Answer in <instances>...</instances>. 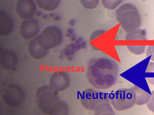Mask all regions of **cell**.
I'll list each match as a JSON object with an SVG mask.
<instances>
[{
	"label": "cell",
	"mask_w": 154,
	"mask_h": 115,
	"mask_svg": "<svg viewBox=\"0 0 154 115\" xmlns=\"http://www.w3.org/2000/svg\"><path fill=\"white\" fill-rule=\"evenodd\" d=\"M122 0H102L101 3L106 9L113 10H116L122 4Z\"/></svg>",
	"instance_id": "18"
},
{
	"label": "cell",
	"mask_w": 154,
	"mask_h": 115,
	"mask_svg": "<svg viewBox=\"0 0 154 115\" xmlns=\"http://www.w3.org/2000/svg\"><path fill=\"white\" fill-rule=\"evenodd\" d=\"M50 115H68V110L66 104L58 100L53 105Z\"/></svg>",
	"instance_id": "16"
},
{
	"label": "cell",
	"mask_w": 154,
	"mask_h": 115,
	"mask_svg": "<svg viewBox=\"0 0 154 115\" xmlns=\"http://www.w3.org/2000/svg\"><path fill=\"white\" fill-rule=\"evenodd\" d=\"M2 97L4 102L11 107L21 105L25 99V95L22 89L14 84H9L2 90Z\"/></svg>",
	"instance_id": "7"
},
{
	"label": "cell",
	"mask_w": 154,
	"mask_h": 115,
	"mask_svg": "<svg viewBox=\"0 0 154 115\" xmlns=\"http://www.w3.org/2000/svg\"><path fill=\"white\" fill-rule=\"evenodd\" d=\"M115 16L122 29L127 33L138 29L141 25L140 14L135 7L131 4H121L116 10Z\"/></svg>",
	"instance_id": "2"
},
{
	"label": "cell",
	"mask_w": 154,
	"mask_h": 115,
	"mask_svg": "<svg viewBox=\"0 0 154 115\" xmlns=\"http://www.w3.org/2000/svg\"><path fill=\"white\" fill-rule=\"evenodd\" d=\"M145 78L150 84L154 85V63L149 62L145 72Z\"/></svg>",
	"instance_id": "20"
},
{
	"label": "cell",
	"mask_w": 154,
	"mask_h": 115,
	"mask_svg": "<svg viewBox=\"0 0 154 115\" xmlns=\"http://www.w3.org/2000/svg\"><path fill=\"white\" fill-rule=\"evenodd\" d=\"M81 102L85 108L91 110H95L102 105H106L109 100L107 93L88 89L81 93Z\"/></svg>",
	"instance_id": "6"
},
{
	"label": "cell",
	"mask_w": 154,
	"mask_h": 115,
	"mask_svg": "<svg viewBox=\"0 0 154 115\" xmlns=\"http://www.w3.org/2000/svg\"><path fill=\"white\" fill-rule=\"evenodd\" d=\"M147 106L150 111L154 112V90L151 92V97L147 104Z\"/></svg>",
	"instance_id": "24"
},
{
	"label": "cell",
	"mask_w": 154,
	"mask_h": 115,
	"mask_svg": "<svg viewBox=\"0 0 154 115\" xmlns=\"http://www.w3.org/2000/svg\"><path fill=\"white\" fill-rule=\"evenodd\" d=\"M146 33L144 29H138L131 32L127 33L125 40L128 41L135 40L146 41Z\"/></svg>",
	"instance_id": "17"
},
{
	"label": "cell",
	"mask_w": 154,
	"mask_h": 115,
	"mask_svg": "<svg viewBox=\"0 0 154 115\" xmlns=\"http://www.w3.org/2000/svg\"><path fill=\"white\" fill-rule=\"evenodd\" d=\"M37 5L35 1L32 0H20L16 3V12L18 16L24 20L33 18L36 12Z\"/></svg>",
	"instance_id": "9"
},
{
	"label": "cell",
	"mask_w": 154,
	"mask_h": 115,
	"mask_svg": "<svg viewBox=\"0 0 154 115\" xmlns=\"http://www.w3.org/2000/svg\"><path fill=\"white\" fill-rule=\"evenodd\" d=\"M69 83V79L67 73L63 71H57L51 76L49 86L53 90L59 92L66 89Z\"/></svg>",
	"instance_id": "10"
},
{
	"label": "cell",
	"mask_w": 154,
	"mask_h": 115,
	"mask_svg": "<svg viewBox=\"0 0 154 115\" xmlns=\"http://www.w3.org/2000/svg\"><path fill=\"white\" fill-rule=\"evenodd\" d=\"M106 105L102 106L95 110V115H115L111 109Z\"/></svg>",
	"instance_id": "22"
},
{
	"label": "cell",
	"mask_w": 154,
	"mask_h": 115,
	"mask_svg": "<svg viewBox=\"0 0 154 115\" xmlns=\"http://www.w3.org/2000/svg\"><path fill=\"white\" fill-rule=\"evenodd\" d=\"M0 34L5 36L9 34L13 29V23L9 16L5 12H0Z\"/></svg>",
	"instance_id": "13"
},
{
	"label": "cell",
	"mask_w": 154,
	"mask_h": 115,
	"mask_svg": "<svg viewBox=\"0 0 154 115\" xmlns=\"http://www.w3.org/2000/svg\"><path fill=\"white\" fill-rule=\"evenodd\" d=\"M128 49L133 54L139 55L143 53L144 52L146 45L133 46L127 45Z\"/></svg>",
	"instance_id": "23"
},
{
	"label": "cell",
	"mask_w": 154,
	"mask_h": 115,
	"mask_svg": "<svg viewBox=\"0 0 154 115\" xmlns=\"http://www.w3.org/2000/svg\"><path fill=\"white\" fill-rule=\"evenodd\" d=\"M40 27L38 21L33 18L23 20L19 27L21 36L27 40H31L36 37L39 34Z\"/></svg>",
	"instance_id": "8"
},
{
	"label": "cell",
	"mask_w": 154,
	"mask_h": 115,
	"mask_svg": "<svg viewBox=\"0 0 154 115\" xmlns=\"http://www.w3.org/2000/svg\"><path fill=\"white\" fill-rule=\"evenodd\" d=\"M28 53L32 58L36 60H40L44 58L48 51L45 50L38 44L36 37L29 41L28 46Z\"/></svg>",
	"instance_id": "12"
},
{
	"label": "cell",
	"mask_w": 154,
	"mask_h": 115,
	"mask_svg": "<svg viewBox=\"0 0 154 115\" xmlns=\"http://www.w3.org/2000/svg\"><path fill=\"white\" fill-rule=\"evenodd\" d=\"M81 5L84 8L88 10H93L98 6L100 1L98 0H80Z\"/></svg>",
	"instance_id": "21"
},
{
	"label": "cell",
	"mask_w": 154,
	"mask_h": 115,
	"mask_svg": "<svg viewBox=\"0 0 154 115\" xmlns=\"http://www.w3.org/2000/svg\"><path fill=\"white\" fill-rule=\"evenodd\" d=\"M58 92L47 85L42 86L38 89L36 93V102L42 112L49 114L53 105L59 100Z\"/></svg>",
	"instance_id": "5"
},
{
	"label": "cell",
	"mask_w": 154,
	"mask_h": 115,
	"mask_svg": "<svg viewBox=\"0 0 154 115\" xmlns=\"http://www.w3.org/2000/svg\"><path fill=\"white\" fill-rule=\"evenodd\" d=\"M119 71L117 62L107 57L93 59L89 63L87 76L90 84L95 88L105 89L116 82Z\"/></svg>",
	"instance_id": "1"
},
{
	"label": "cell",
	"mask_w": 154,
	"mask_h": 115,
	"mask_svg": "<svg viewBox=\"0 0 154 115\" xmlns=\"http://www.w3.org/2000/svg\"><path fill=\"white\" fill-rule=\"evenodd\" d=\"M17 63V58L15 54L11 51H0V65L3 69L6 70L14 69Z\"/></svg>",
	"instance_id": "11"
},
{
	"label": "cell",
	"mask_w": 154,
	"mask_h": 115,
	"mask_svg": "<svg viewBox=\"0 0 154 115\" xmlns=\"http://www.w3.org/2000/svg\"><path fill=\"white\" fill-rule=\"evenodd\" d=\"M106 31L103 29L97 30L93 32L90 36L89 38V41L91 43V45H92L95 43L97 41L99 42L100 40L102 38L104 35L106 33ZM97 43L94 46H91L92 48L95 46Z\"/></svg>",
	"instance_id": "19"
},
{
	"label": "cell",
	"mask_w": 154,
	"mask_h": 115,
	"mask_svg": "<svg viewBox=\"0 0 154 115\" xmlns=\"http://www.w3.org/2000/svg\"><path fill=\"white\" fill-rule=\"evenodd\" d=\"M132 88L136 95L135 104L141 105L147 104L150 98L151 93H149L145 91L135 85H134Z\"/></svg>",
	"instance_id": "14"
},
{
	"label": "cell",
	"mask_w": 154,
	"mask_h": 115,
	"mask_svg": "<svg viewBox=\"0 0 154 115\" xmlns=\"http://www.w3.org/2000/svg\"><path fill=\"white\" fill-rule=\"evenodd\" d=\"M109 100L116 110L123 111L129 109L135 104L136 93L132 88L118 90L109 95Z\"/></svg>",
	"instance_id": "4"
},
{
	"label": "cell",
	"mask_w": 154,
	"mask_h": 115,
	"mask_svg": "<svg viewBox=\"0 0 154 115\" xmlns=\"http://www.w3.org/2000/svg\"><path fill=\"white\" fill-rule=\"evenodd\" d=\"M36 38L38 45L45 50L49 51L61 44L63 35L59 28L51 25L45 28Z\"/></svg>",
	"instance_id": "3"
},
{
	"label": "cell",
	"mask_w": 154,
	"mask_h": 115,
	"mask_svg": "<svg viewBox=\"0 0 154 115\" xmlns=\"http://www.w3.org/2000/svg\"><path fill=\"white\" fill-rule=\"evenodd\" d=\"M146 57H150V60L154 61V44L149 46L146 52Z\"/></svg>",
	"instance_id": "25"
},
{
	"label": "cell",
	"mask_w": 154,
	"mask_h": 115,
	"mask_svg": "<svg viewBox=\"0 0 154 115\" xmlns=\"http://www.w3.org/2000/svg\"><path fill=\"white\" fill-rule=\"evenodd\" d=\"M37 6L44 10L50 11L55 10L59 6L60 1L58 0H36Z\"/></svg>",
	"instance_id": "15"
}]
</instances>
